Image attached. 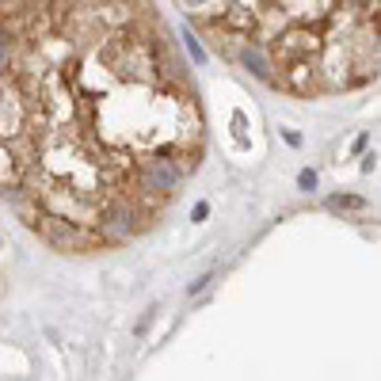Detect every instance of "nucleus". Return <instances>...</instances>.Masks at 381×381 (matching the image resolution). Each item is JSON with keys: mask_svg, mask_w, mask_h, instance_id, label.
I'll return each instance as SVG.
<instances>
[{"mask_svg": "<svg viewBox=\"0 0 381 381\" xmlns=\"http://www.w3.org/2000/svg\"><path fill=\"white\" fill-rule=\"evenodd\" d=\"M328 206H332V210H363V199H355V194H332V199H328Z\"/></svg>", "mask_w": 381, "mask_h": 381, "instance_id": "f03ea898", "label": "nucleus"}, {"mask_svg": "<svg viewBox=\"0 0 381 381\" xmlns=\"http://www.w3.org/2000/svg\"><path fill=\"white\" fill-rule=\"evenodd\" d=\"M180 4H187V8H206L210 0H180Z\"/></svg>", "mask_w": 381, "mask_h": 381, "instance_id": "423d86ee", "label": "nucleus"}, {"mask_svg": "<svg viewBox=\"0 0 381 381\" xmlns=\"http://www.w3.org/2000/svg\"><path fill=\"white\" fill-rule=\"evenodd\" d=\"M8 54H12V46H8V38L0 35V69H8Z\"/></svg>", "mask_w": 381, "mask_h": 381, "instance_id": "39448f33", "label": "nucleus"}, {"mask_svg": "<svg viewBox=\"0 0 381 381\" xmlns=\"http://www.w3.org/2000/svg\"><path fill=\"white\" fill-rule=\"evenodd\" d=\"M297 187H302V191H316V172H302V176H297Z\"/></svg>", "mask_w": 381, "mask_h": 381, "instance_id": "20e7f679", "label": "nucleus"}, {"mask_svg": "<svg viewBox=\"0 0 381 381\" xmlns=\"http://www.w3.org/2000/svg\"><path fill=\"white\" fill-rule=\"evenodd\" d=\"M183 38H187V50H191V57H194V65H206V50L199 46V38H194V35H191V31H187V35H183Z\"/></svg>", "mask_w": 381, "mask_h": 381, "instance_id": "7ed1b4c3", "label": "nucleus"}, {"mask_svg": "<svg viewBox=\"0 0 381 381\" xmlns=\"http://www.w3.org/2000/svg\"><path fill=\"white\" fill-rule=\"evenodd\" d=\"M236 61H241L252 77H260V80H267V84H275V61H271V54H267L260 43H241V46H236Z\"/></svg>", "mask_w": 381, "mask_h": 381, "instance_id": "f257e3e1", "label": "nucleus"}]
</instances>
